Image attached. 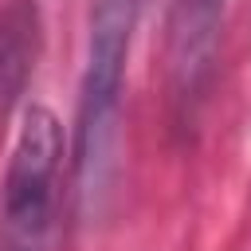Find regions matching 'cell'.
Instances as JSON below:
<instances>
[{"mask_svg":"<svg viewBox=\"0 0 251 251\" xmlns=\"http://www.w3.org/2000/svg\"><path fill=\"white\" fill-rule=\"evenodd\" d=\"M63 157H67V133L55 110L43 102L24 106L0 184V251L47 247Z\"/></svg>","mask_w":251,"mask_h":251,"instance_id":"cell-2","label":"cell"},{"mask_svg":"<svg viewBox=\"0 0 251 251\" xmlns=\"http://www.w3.org/2000/svg\"><path fill=\"white\" fill-rule=\"evenodd\" d=\"M227 0H180L169 24V86L180 114H192L196 98L204 94L216 51H220V24Z\"/></svg>","mask_w":251,"mask_h":251,"instance_id":"cell-3","label":"cell"},{"mask_svg":"<svg viewBox=\"0 0 251 251\" xmlns=\"http://www.w3.org/2000/svg\"><path fill=\"white\" fill-rule=\"evenodd\" d=\"M137 8L141 0H94L90 8L86 63H82L78 114H75V196L82 216H98L110 192Z\"/></svg>","mask_w":251,"mask_h":251,"instance_id":"cell-1","label":"cell"},{"mask_svg":"<svg viewBox=\"0 0 251 251\" xmlns=\"http://www.w3.org/2000/svg\"><path fill=\"white\" fill-rule=\"evenodd\" d=\"M35 59V4L12 0L0 16V98H12Z\"/></svg>","mask_w":251,"mask_h":251,"instance_id":"cell-4","label":"cell"}]
</instances>
